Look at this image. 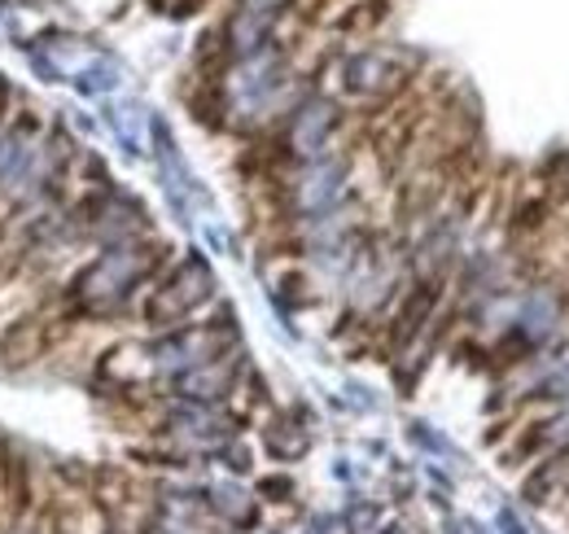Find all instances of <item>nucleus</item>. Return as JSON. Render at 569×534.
<instances>
[{
  "label": "nucleus",
  "instance_id": "2",
  "mask_svg": "<svg viewBox=\"0 0 569 534\" xmlns=\"http://www.w3.org/2000/svg\"><path fill=\"white\" fill-rule=\"evenodd\" d=\"M438 298H442V276H426V280H417V289H408V298L399 303V312L386 329V355H399L417 342V334L426 329L433 307H438Z\"/></svg>",
  "mask_w": 569,
  "mask_h": 534
},
{
  "label": "nucleus",
  "instance_id": "15",
  "mask_svg": "<svg viewBox=\"0 0 569 534\" xmlns=\"http://www.w3.org/2000/svg\"><path fill=\"white\" fill-rule=\"evenodd\" d=\"M0 522H4V504H0Z\"/></svg>",
  "mask_w": 569,
  "mask_h": 534
},
{
  "label": "nucleus",
  "instance_id": "7",
  "mask_svg": "<svg viewBox=\"0 0 569 534\" xmlns=\"http://www.w3.org/2000/svg\"><path fill=\"white\" fill-rule=\"evenodd\" d=\"M552 416H526L517 429H512V443L499 452V465L503 468H526L535 465V456L548 447V438H552Z\"/></svg>",
  "mask_w": 569,
  "mask_h": 534
},
{
  "label": "nucleus",
  "instance_id": "1",
  "mask_svg": "<svg viewBox=\"0 0 569 534\" xmlns=\"http://www.w3.org/2000/svg\"><path fill=\"white\" fill-rule=\"evenodd\" d=\"M62 334H71V320L67 316H53V303L49 298L22 307L9 325H0V368L4 373H18V368H31V364L49 359L58 350Z\"/></svg>",
  "mask_w": 569,
  "mask_h": 534
},
{
  "label": "nucleus",
  "instance_id": "3",
  "mask_svg": "<svg viewBox=\"0 0 569 534\" xmlns=\"http://www.w3.org/2000/svg\"><path fill=\"white\" fill-rule=\"evenodd\" d=\"M557 215H561V210L552 206V198H548V194H539V189H535V194H526V189H521V194H517V201L508 206L503 224H499V228H503V250L512 255L521 241L539 237V233H543V228H548Z\"/></svg>",
  "mask_w": 569,
  "mask_h": 534
},
{
  "label": "nucleus",
  "instance_id": "10",
  "mask_svg": "<svg viewBox=\"0 0 569 534\" xmlns=\"http://www.w3.org/2000/svg\"><path fill=\"white\" fill-rule=\"evenodd\" d=\"M521 421H526V412H508V416H499L496 425L482 434V443H487V447H499L503 438H512V429H517Z\"/></svg>",
  "mask_w": 569,
  "mask_h": 534
},
{
  "label": "nucleus",
  "instance_id": "5",
  "mask_svg": "<svg viewBox=\"0 0 569 534\" xmlns=\"http://www.w3.org/2000/svg\"><path fill=\"white\" fill-rule=\"evenodd\" d=\"M395 4H399V0H342V4L333 9V18H329V31H333V36H347V40H356V36H377V31L395 18Z\"/></svg>",
  "mask_w": 569,
  "mask_h": 534
},
{
  "label": "nucleus",
  "instance_id": "13",
  "mask_svg": "<svg viewBox=\"0 0 569 534\" xmlns=\"http://www.w3.org/2000/svg\"><path fill=\"white\" fill-rule=\"evenodd\" d=\"M561 312H566V316H569V298H561Z\"/></svg>",
  "mask_w": 569,
  "mask_h": 534
},
{
  "label": "nucleus",
  "instance_id": "9",
  "mask_svg": "<svg viewBox=\"0 0 569 534\" xmlns=\"http://www.w3.org/2000/svg\"><path fill=\"white\" fill-rule=\"evenodd\" d=\"M228 67H232V49H228L223 31H211V36H202V44H198V58H193V75H198L202 83H223Z\"/></svg>",
  "mask_w": 569,
  "mask_h": 534
},
{
  "label": "nucleus",
  "instance_id": "6",
  "mask_svg": "<svg viewBox=\"0 0 569 534\" xmlns=\"http://www.w3.org/2000/svg\"><path fill=\"white\" fill-rule=\"evenodd\" d=\"M552 495L569 500V447H561L557 456H548L539 465H530L521 477V500L526 504L543 508V504H552Z\"/></svg>",
  "mask_w": 569,
  "mask_h": 534
},
{
  "label": "nucleus",
  "instance_id": "4",
  "mask_svg": "<svg viewBox=\"0 0 569 534\" xmlns=\"http://www.w3.org/2000/svg\"><path fill=\"white\" fill-rule=\"evenodd\" d=\"M0 504L9 517H31V508H36L31 465L9 438H0Z\"/></svg>",
  "mask_w": 569,
  "mask_h": 534
},
{
  "label": "nucleus",
  "instance_id": "11",
  "mask_svg": "<svg viewBox=\"0 0 569 534\" xmlns=\"http://www.w3.org/2000/svg\"><path fill=\"white\" fill-rule=\"evenodd\" d=\"M214 0H167V13L171 18H193V13H207Z\"/></svg>",
  "mask_w": 569,
  "mask_h": 534
},
{
  "label": "nucleus",
  "instance_id": "12",
  "mask_svg": "<svg viewBox=\"0 0 569 534\" xmlns=\"http://www.w3.org/2000/svg\"><path fill=\"white\" fill-rule=\"evenodd\" d=\"M263 491H268V500H284L289 482H284V477H272V482H263Z\"/></svg>",
  "mask_w": 569,
  "mask_h": 534
},
{
  "label": "nucleus",
  "instance_id": "8",
  "mask_svg": "<svg viewBox=\"0 0 569 534\" xmlns=\"http://www.w3.org/2000/svg\"><path fill=\"white\" fill-rule=\"evenodd\" d=\"M189 115L202 123V128H211L219 132L223 123H228V92H223V83H193V92H189Z\"/></svg>",
  "mask_w": 569,
  "mask_h": 534
},
{
  "label": "nucleus",
  "instance_id": "14",
  "mask_svg": "<svg viewBox=\"0 0 569 534\" xmlns=\"http://www.w3.org/2000/svg\"><path fill=\"white\" fill-rule=\"evenodd\" d=\"M149 4H162V9H167V0H149Z\"/></svg>",
  "mask_w": 569,
  "mask_h": 534
}]
</instances>
